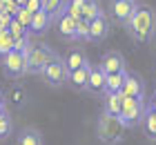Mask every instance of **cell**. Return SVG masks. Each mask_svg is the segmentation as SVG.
Instances as JSON below:
<instances>
[{
    "instance_id": "obj_28",
    "label": "cell",
    "mask_w": 156,
    "mask_h": 145,
    "mask_svg": "<svg viewBox=\"0 0 156 145\" xmlns=\"http://www.w3.org/2000/svg\"><path fill=\"white\" fill-rule=\"evenodd\" d=\"M20 9H23V7H20L16 0H7V2H5V13H9L11 18H16Z\"/></svg>"
},
{
    "instance_id": "obj_31",
    "label": "cell",
    "mask_w": 156,
    "mask_h": 145,
    "mask_svg": "<svg viewBox=\"0 0 156 145\" xmlns=\"http://www.w3.org/2000/svg\"><path fill=\"white\" fill-rule=\"evenodd\" d=\"M25 9H27V11H31V13H38V11H42V0H27Z\"/></svg>"
},
{
    "instance_id": "obj_18",
    "label": "cell",
    "mask_w": 156,
    "mask_h": 145,
    "mask_svg": "<svg viewBox=\"0 0 156 145\" xmlns=\"http://www.w3.org/2000/svg\"><path fill=\"white\" fill-rule=\"evenodd\" d=\"M42 11H47L49 18L56 23L65 13V0H42Z\"/></svg>"
},
{
    "instance_id": "obj_23",
    "label": "cell",
    "mask_w": 156,
    "mask_h": 145,
    "mask_svg": "<svg viewBox=\"0 0 156 145\" xmlns=\"http://www.w3.org/2000/svg\"><path fill=\"white\" fill-rule=\"evenodd\" d=\"M143 125H145V132H147V136L156 141V112H154V110H147V116H145Z\"/></svg>"
},
{
    "instance_id": "obj_36",
    "label": "cell",
    "mask_w": 156,
    "mask_h": 145,
    "mask_svg": "<svg viewBox=\"0 0 156 145\" xmlns=\"http://www.w3.org/2000/svg\"><path fill=\"white\" fill-rule=\"evenodd\" d=\"M0 105H5V96H2V94H0Z\"/></svg>"
},
{
    "instance_id": "obj_12",
    "label": "cell",
    "mask_w": 156,
    "mask_h": 145,
    "mask_svg": "<svg viewBox=\"0 0 156 145\" xmlns=\"http://www.w3.org/2000/svg\"><path fill=\"white\" fill-rule=\"evenodd\" d=\"M89 71H91V63H87L85 67L72 71V74H69V85H72L76 92H87V85H89Z\"/></svg>"
},
{
    "instance_id": "obj_5",
    "label": "cell",
    "mask_w": 156,
    "mask_h": 145,
    "mask_svg": "<svg viewBox=\"0 0 156 145\" xmlns=\"http://www.w3.org/2000/svg\"><path fill=\"white\" fill-rule=\"evenodd\" d=\"M2 60V69L7 76L11 78H20L25 74H29V56L23 54V52H11L0 58Z\"/></svg>"
},
{
    "instance_id": "obj_34",
    "label": "cell",
    "mask_w": 156,
    "mask_h": 145,
    "mask_svg": "<svg viewBox=\"0 0 156 145\" xmlns=\"http://www.w3.org/2000/svg\"><path fill=\"white\" fill-rule=\"evenodd\" d=\"M16 2H18L20 7H25V5H27V0H16Z\"/></svg>"
},
{
    "instance_id": "obj_10",
    "label": "cell",
    "mask_w": 156,
    "mask_h": 145,
    "mask_svg": "<svg viewBox=\"0 0 156 145\" xmlns=\"http://www.w3.org/2000/svg\"><path fill=\"white\" fill-rule=\"evenodd\" d=\"M87 92H91V94H105L107 92V74L101 69V65H91Z\"/></svg>"
},
{
    "instance_id": "obj_35",
    "label": "cell",
    "mask_w": 156,
    "mask_h": 145,
    "mask_svg": "<svg viewBox=\"0 0 156 145\" xmlns=\"http://www.w3.org/2000/svg\"><path fill=\"white\" fill-rule=\"evenodd\" d=\"M2 11H5V2L0 0V13H2Z\"/></svg>"
},
{
    "instance_id": "obj_24",
    "label": "cell",
    "mask_w": 156,
    "mask_h": 145,
    "mask_svg": "<svg viewBox=\"0 0 156 145\" xmlns=\"http://www.w3.org/2000/svg\"><path fill=\"white\" fill-rule=\"evenodd\" d=\"M76 38L78 40H89V20L80 18L76 23Z\"/></svg>"
},
{
    "instance_id": "obj_33",
    "label": "cell",
    "mask_w": 156,
    "mask_h": 145,
    "mask_svg": "<svg viewBox=\"0 0 156 145\" xmlns=\"http://www.w3.org/2000/svg\"><path fill=\"white\" fill-rule=\"evenodd\" d=\"M5 114H9L7 112V105H0V116H5Z\"/></svg>"
},
{
    "instance_id": "obj_17",
    "label": "cell",
    "mask_w": 156,
    "mask_h": 145,
    "mask_svg": "<svg viewBox=\"0 0 156 145\" xmlns=\"http://www.w3.org/2000/svg\"><path fill=\"white\" fill-rule=\"evenodd\" d=\"M87 63H89L87 56H85L80 49H74V52H69V54L65 56V65H67L69 74H72V71H76V69H80V67H85Z\"/></svg>"
},
{
    "instance_id": "obj_6",
    "label": "cell",
    "mask_w": 156,
    "mask_h": 145,
    "mask_svg": "<svg viewBox=\"0 0 156 145\" xmlns=\"http://www.w3.org/2000/svg\"><path fill=\"white\" fill-rule=\"evenodd\" d=\"M40 76L45 78V83L51 85V87H60V85L69 83V69H67V65H65V58L58 56L51 65H47L45 71H42Z\"/></svg>"
},
{
    "instance_id": "obj_25",
    "label": "cell",
    "mask_w": 156,
    "mask_h": 145,
    "mask_svg": "<svg viewBox=\"0 0 156 145\" xmlns=\"http://www.w3.org/2000/svg\"><path fill=\"white\" fill-rule=\"evenodd\" d=\"M9 31H11V36H13L16 40H18V38H25V36H29V29H25L16 18H13V23H11V27H9Z\"/></svg>"
},
{
    "instance_id": "obj_9",
    "label": "cell",
    "mask_w": 156,
    "mask_h": 145,
    "mask_svg": "<svg viewBox=\"0 0 156 145\" xmlns=\"http://www.w3.org/2000/svg\"><path fill=\"white\" fill-rule=\"evenodd\" d=\"M125 98H140L145 100V85H143V78L138 74H132V71H127V78H125V85L123 89H120Z\"/></svg>"
},
{
    "instance_id": "obj_3",
    "label": "cell",
    "mask_w": 156,
    "mask_h": 145,
    "mask_svg": "<svg viewBox=\"0 0 156 145\" xmlns=\"http://www.w3.org/2000/svg\"><path fill=\"white\" fill-rule=\"evenodd\" d=\"M56 58H58V52L47 45V42H38V45L31 47L29 52V74H42L47 65H51Z\"/></svg>"
},
{
    "instance_id": "obj_1",
    "label": "cell",
    "mask_w": 156,
    "mask_h": 145,
    "mask_svg": "<svg viewBox=\"0 0 156 145\" xmlns=\"http://www.w3.org/2000/svg\"><path fill=\"white\" fill-rule=\"evenodd\" d=\"M127 34L138 42H150L156 36V11L147 5H138L136 13L132 16V20L125 25Z\"/></svg>"
},
{
    "instance_id": "obj_16",
    "label": "cell",
    "mask_w": 156,
    "mask_h": 145,
    "mask_svg": "<svg viewBox=\"0 0 156 145\" xmlns=\"http://www.w3.org/2000/svg\"><path fill=\"white\" fill-rule=\"evenodd\" d=\"M54 20L49 18V13L47 11H38V13H34V20H31V27H29V34H47V29L49 25H51Z\"/></svg>"
},
{
    "instance_id": "obj_19",
    "label": "cell",
    "mask_w": 156,
    "mask_h": 145,
    "mask_svg": "<svg viewBox=\"0 0 156 145\" xmlns=\"http://www.w3.org/2000/svg\"><path fill=\"white\" fill-rule=\"evenodd\" d=\"M103 7H101V2L98 0H85V7H83V18L85 20H96L98 16H103Z\"/></svg>"
},
{
    "instance_id": "obj_4",
    "label": "cell",
    "mask_w": 156,
    "mask_h": 145,
    "mask_svg": "<svg viewBox=\"0 0 156 145\" xmlns=\"http://www.w3.org/2000/svg\"><path fill=\"white\" fill-rule=\"evenodd\" d=\"M147 110L150 107L145 105V100L140 98H125L123 100V110H120V121H123L125 127H136L145 121Z\"/></svg>"
},
{
    "instance_id": "obj_15",
    "label": "cell",
    "mask_w": 156,
    "mask_h": 145,
    "mask_svg": "<svg viewBox=\"0 0 156 145\" xmlns=\"http://www.w3.org/2000/svg\"><path fill=\"white\" fill-rule=\"evenodd\" d=\"M16 145H45V141H42V134L36 127H23L18 134Z\"/></svg>"
},
{
    "instance_id": "obj_26",
    "label": "cell",
    "mask_w": 156,
    "mask_h": 145,
    "mask_svg": "<svg viewBox=\"0 0 156 145\" xmlns=\"http://www.w3.org/2000/svg\"><path fill=\"white\" fill-rule=\"evenodd\" d=\"M16 20H18V23L23 25L25 29H29V27H31V20H34V13H31V11H27L25 7H23V9L18 11V16H16Z\"/></svg>"
},
{
    "instance_id": "obj_11",
    "label": "cell",
    "mask_w": 156,
    "mask_h": 145,
    "mask_svg": "<svg viewBox=\"0 0 156 145\" xmlns=\"http://www.w3.org/2000/svg\"><path fill=\"white\" fill-rule=\"evenodd\" d=\"M107 34H109V18L105 16V13L89 23V40L98 42V40L107 38Z\"/></svg>"
},
{
    "instance_id": "obj_13",
    "label": "cell",
    "mask_w": 156,
    "mask_h": 145,
    "mask_svg": "<svg viewBox=\"0 0 156 145\" xmlns=\"http://www.w3.org/2000/svg\"><path fill=\"white\" fill-rule=\"evenodd\" d=\"M76 23L78 20H74L69 13H62V16L56 20V29H58V34L65 40H78L76 38Z\"/></svg>"
},
{
    "instance_id": "obj_27",
    "label": "cell",
    "mask_w": 156,
    "mask_h": 145,
    "mask_svg": "<svg viewBox=\"0 0 156 145\" xmlns=\"http://www.w3.org/2000/svg\"><path fill=\"white\" fill-rule=\"evenodd\" d=\"M11 134V118L9 114L0 116V139H7V136Z\"/></svg>"
},
{
    "instance_id": "obj_21",
    "label": "cell",
    "mask_w": 156,
    "mask_h": 145,
    "mask_svg": "<svg viewBox=\"0 0 156 145\" xmlns=\"http://www.w3.org/2000/svg\"><path fill=\"white\" fill-rule=\"evenodd\" d=\"M16 47V38L11 36V31H0V58L11 54Z\"/></svg>"
},
{
    "instance_id": "obj_7",
    "label": "cell",
    "mask_w": 156,
    "mask_h": 145,
    "mask_svg": "<svg viewBox=\"0 0 156 145\" xmlns=\"http://www.w3.org/2000/svg\"><path fill=\"white\" fill-rule=\"evenodd\" d=\"M98 65H101V69L105 71V74H120V71H127L125 67V58L120 52H116V49H112V52H105L103 58L98 60Z\"/></svg>"
},
{
    "instance_id": "obj_22",
    "label": "cell",
    "mask_w": 156,
    "mask_h": 145,
    "mask_svg": "<svg viewBox=\"0 0 156 145\" xmlns=\"http://www.w3.org/2000/svg\"><path fill=\"white\" fill-rule=\"evenodd\" d=\"M83 7H85V0H65V13H69L74 20L83 18Z\"/></svg>"
},
{
    "instance_id": "obj_8",
    "label": "cell",
    "mask_w": 156,
    "mask_h": 145,
    "mask_svg": "<svg viewBox=\"0 0 156 145\" xmlns=\"http://www.w3.org/2000/svg\"><path fill=\"white\" fill-rule=\"evenodd\" d=\"M136 9H138L136 0H112V18L123 25H127L132 20Z\"/></svg>"
},
{
    "instance_id": "obj_29",
    "label": "cell",
    "mask_w": 156,
    "mask_h": 145,
    "mask_svg": "<svg viewBox=\"0 0 156 145\" xmlns=\"http://www.w3.org/2000/svg\"><path fill=\"white\" fill-rule=\"evenodd\" d=\"M11 100L16 105H23L25 103V92H23V87H13L11 89Z\"/></svg>"
},
{
    "instance_id": "obj_32",
    "label": "cell",
    "mask_w": 156,
    "mask_h": 145,
    "mask_svg": "<svg viewBox=\"0 0 156 145\" xmlns=\"http://www.w3.org/2000/svg\"><path fill=\"white\" fill-rule=\"evenodd\" d=\"M147 107H150V110H154V112H156V92H154V96H152V100H150V105H147Z\"/></svg>"
},
{
    "instance_id": "obj_30",
    "label": "cell",
    "mask_w": 156,
    "mask_h": 145,
    "mask_svg": "<svg viewBox=\"0 0 156 145\" xmlns=\"http://www.w3.org/2000/svg\"><path fill=\"white\" fill-rule=\"evenodd\" d=\"M11 23H13V18L9 16V13H0V31H9V27H11Z\"/></svg>"
},
{
    "instance_id": "obj_20",
    "label": "cell",
    "mask_w": 156,
    "mask_h": 145,
    "mask_svg": "<svg viewBox=\"0 0 156 145\" xmlns=\"http://www.w3.org/2000/svg\"><path fill=\"white\" fill-rule=\"evenodd\" d=\"M125 78H127V71H120V74H109L107 76V92L105 94H118L125 85Z\"/></svg>"
},
{
    "instance_id": "obj_14",
    "label": "cell",
    "mask_w": 156,
    "mask_h": 145,
    "mask_svg": "<svg viewBox=\"0 0 156 145\" xmlns=\"http://www.w3.org/2000/svg\"><path fill=\"white\" fill-rule=\"evenodd\" d=\"M123 100L125 96L123 94H105V100H103V112H107L112 116H120V110H123Z\"/></svg>"
},
{
    "instance_id": "obj_2",
    "label": "cell",
    "mask_w": 156,
    "mask_h": 145,
    "mask_svg": "<svg viewBox=\"0 0 156 145\" xmlns=\"http://www.w3.org/2000/svg\"><path fill=\"white\" fill-rule=\"evenodd\" d=\"M125 125L120 121V116H112L107 112H103L98 116V123H96V134L101 143L105 145H120L125 139Z\"/></svg>"
}]
</instances>
